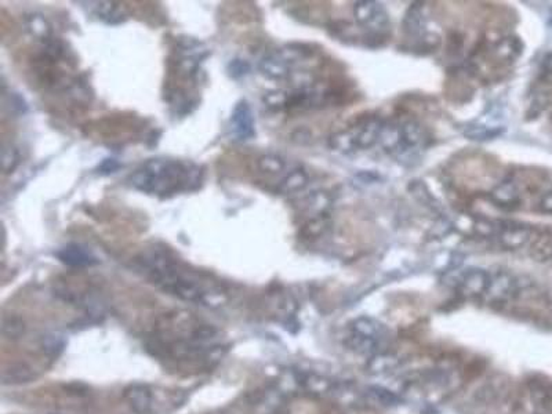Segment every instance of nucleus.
Segmentation results:
<instances>
[{"label":"nucleus","instance_id":"nucleus-1","mask_svg":"<svg viewBox=\"0 0 552 414\" xmlns=\"http://www.w3.org/2000/svg\"><path fill=\"white\" fill-rule=\"evenodd\" d=\"M200 169L176 159H150L130 176L131 186L149 195H174L199 187Z\"/></svg>","mask_w":552,"mask_h":414},{"label":"nucleus","instance_id":"nucleus-2","mask_svg":"<svg viewBox=\"0 0 552 414\" xmlns=\"http://www.w3.org/2000/svg\"><path fill=\"white\" fill-rule=\"evenodd\" d=\"M357 22L370 34L381 35L390 25V17L385 8L377 1H359L355 4Z\"/></svg>","mask_w":552,"mask_h":414},{"label":"nucleus","instance_id":"nucleus-3","mask_svg":"<svg viewBox=\"0 0 552 414\" xmlns=\"http://www.w3.org/2000/svg\"><path fill=\"white\" fill-rule=\"evenodd\" d=\"M231 126L233 136L239 141L252 140L256 136L255 116L246 101H239L231 115Z\"/></svg>","mask_w":552,"mask_h":414},{"label":"nucleus","instance_id":"nucleus-4","mask_svg":"<svg viewBox=\"0 0 552 414\" xmlns=\"http://www.w3.org/2000/svg\"><path fill=\"white\" fill-rule=\"evenodd\" d=\"M492 282V276L483 269H468L460 278L458 286L461 292L470 297H475L487 293Z\"/></svg>","mask_w":552,"mask_h":414},{"label":"nucleus","instance_id":"nucleus-5","mask_svg":"<svg viewBox=\"0 0 552 414\" xmlns=\"http://www.w3.org/2000/svg\"><path fill=\"white\" fill-rule=\"evenodd\" d=\"M61 263L67 264L70 266L75 268H83V266H91L98 264L97 257L87 250L86 247L80 245H68L63 249H60L56 254Z\"/></svg>","mask_w":552,"mask_h":414},{"label":"nucleus","instance_id":"nucleus-6","mask_svg":"<svg viewBox=\"0 0 552 414\" xmlns=\"http://www.w3.org/2000/svg\"><path fill=\"white\" fill-rule=\"evenodd\" d=\"M499 239L507 249H519L525 246L532 235V229L529 226L519 223H507L499 228Z\"/></svg>","mask_w":552,"mask_h":414},{"label":"nucleus","instance_id":"nucleus-7","mask_svg":"<svg viewBox=\"0 0 552 414\" xmlns=\"http://www.w3.org/2000/svg\"><path fill=\"white\" fill-rule=\"evenodd\" d=\"M124 398L137 414H147L152 406V394L147 385L134 384L124 391Z\"/></svg>","mask_w":552,"mask_h":414},{"label":"nucleus","instance_id":"nucleus-8","mask_svg":"<svg viewBox=\"0 0 552 414\" xmlns=\"http://www.w3.org/2000/svg\"><path fill=\"white\" fill-rule=\"evenodd\" d=\"M516 292V282L508 273H500L492 278L487 295L496 302H506Z\"/></svg>","mask_w":552,"mask_h":414},{"label":"nucleus","instance_id":"nucleus-9","mask_svg":"<svg viewBox=\"0 0 552 414\" xmlns=\"http://www.w3.org/2000/svg\"><path fill=\"white\" fill-rule=\"evenodd\" d=\"M401 366V358L390 352H377L370 356L368 362V373L371 375H387L397 370Z\"/></svg>","mask_w":552,"mask_h":414},{"label":"nucleus","instance_id":"nucleus-10","mask_svg":"<svg viewBox=\"0 0 552 414\" xmlns=\"http://www.w3.org/2000/svg\"><path fill=\"white\" fill-rule=\"evenodd\" d=\"M424 141V131L416 122H406L399 127V145L398 151L414 150Z\"/></svg>","mask_w":552,"mask_h":414},{"label":"nucleus","instance_id":"nucleus-11","mask_svg":"<svg viewBox=\"0 0 552 414\" xmlns=\"http://www.w3.org/2000/svg\"><path fill=\"white\" fill-rule=\"evenodd\" d=\"M351 332L358 333L361 336H365V337H368V339L381 341V339H384L385 333H387V329H385V326L381 322H378V321H376L373 318L361 316V318L355 319L351 323Z\"/></svg>","mask_w":552,"mask_h":414},{"label":"nucleus","instance_id":"nucleus-12","mask_svg":"<svg viewBox=\"0 0 552 414\" xmlns=\"http://www.w3.org/2000/svg\"><path fill=\"white\" fill-rule=\"evenodd\" d=\"M35 380L34 370L23 363L17 365H10L3 369L1 372V384L3 385H23V384H30Z\"/></svg>","mask_w":552,"mask_h":414},{"label":"nucleus","instance_id":"nucleus-13","mask_svg":"<svg viewBox=\"0 0 552 414\" xmlns=\"http://www.w3.org/2000/svg\"><path fill=\"white\" fill-rule=\"evenodd\" d=\"M368 399L381 408H394L401 403V398L391 389L380 385H371L366 391Z\"/></svg>","mask_w":552,"mask_h":414},{"label":"nucleus","instance_id":"nucleus-14","mask_svg":"<svg viewBox=\"0 0 552 414\" xmlns=\"http://www.w3.org/2000/svg\"><path fill=\"white\" fill-rule=\"evenodd\" d=\"M345 345L361 355H368L373 356L378 352V347H380V341L377 339H368L365 336H361L358 333L351 332L349 336L345 339Z\"/></svg>","mask_w":552,"mask_h":414},{"label":"nucleus","instance_id":"nucleus-15","mask_svg":"<svg viewBox=\"0 0 552 414\" xmlns=\"http://www.w3.org/2000/svg\"><path fill=\"white\" fill-rule=\"evenodd\" d=\"M530 392L534 402L543 408L552 406V384L547 380L534 378L530 382Z\"/></svg>","mask_w":552,"mask_h":414},{"label":"nucleus","instance_id":"nucleus-16","mask_svg":"<svg viewBox=\"0 0 552 414\" xmlns=\"http://www.w3.org/2000/svg\"><path fill=\"white\" fill-rule=\"evenodd\" d=\"M25 333V323L18 316H4L1 321V335L8 341L20 339Z\"/></svg>","mask_w":552,"mask_h":414},{"label":"nucleus","instance_id":"nucleus-17","mask_svg":"<svg viewBox=\"0 0 552 414\" xmlns=\"http://www.w3.org/2000/svg\"><path fill=\"white\" fill-rule=\"evenodd\" d=\"M40 345L49 356L58 358L65 348V339L58 335H46L41 337Z\"/></svg>","mask_w":552,"mask_h":414},{"label":"nucleus","instance_id":"nucleus-18","mask_svg":"<svg viewBox=\"0 0 552 414\" xmlns=\"http://www.w3.org/2000/svg\"><path fill=\"white\" fill-rule=\"evenodd\" d=\"M497 53L500 57H503L507 61H511L516 58L522 53V44L518 39L508 38L503 40L499 44Z\"/></svg>","mask_w":552,"mask_h":414},{"label":"nucleus","instance_id":"nucleus-19","mask_svg":"<svg viewBox=\"0 0 552 414\" xmlns=\"http://www.w3.org/2000/svg\"><path fill=\"white\" fill-rule=\"evenodd\" d=\"M424 27V21H423V15L421 11L417 6L410 7L405 20V31L409 32L410 35H416L418 32H421V28Z\"/></svg>","mask_w":552,"mask_h":414},{"label":"nucleus","instance_id":"nucleus-20","mask_svg":"<svg viewBox=\"0 0 552 414\" xmlns=\"http://www.w3.org/2000/svg\"><path fill=\"white\" fill-rule=\"evenodd\" d=\"M305 184H307L305 173H302L301 170H295L293 173H290L285 179V181L281 186V189L283 192H293V190H298V189L305 187Z\"/></svg>","mask_w":552,"mask_h":414},{"label":"nucleus","instance_id":"nucleus-21","mask_svg":"<svg viewBox=\"0 0 552 414\" xmlns=\"http://www.w3.org/2000/svg\"><path fill=\"white\" fill-rule=\"evenodd\" d=\"M305 387L315 392V394H325L328 392L331 388V382L329 378L323 376H318V375H311L304 380Z\"/></svg>","mask_w":552,"mask_h":414},{"label":"nucleus","instance_id":"nucleus-22","mask_svg":"<svg viewBox=\"0 0 552 414\" xmlns=\"http://www.w3.org/2000/svg\"><path fill=\"white\" fill-rule=\"evenodd\" d=\"M259 169L267 173H281L285 169V162L278 156H264L259 159Z\"/></svg>","mask_w":552,"mask_h":414},{"label":"nucleus","instance_id":"nucleus-23","mask_svg":"<svg viewBox=\"0 0 552 414\" xmlns=\"http://www.w3.org/2000/svg\"><path fill=\"white\" fill-rule=\"evenodd\" d=\"M117 169H119V163H117L115 159H107V160H104L103 164L98 167V170H100L103 174H110V173L116 172Z\"/></svg>","mask_w":552,"mask_h":414},{"label":"nucleus","instance_id":"nucleus-24","mask_svg":"<svg viewBox=\"0 0 552 414\" xmlns=\"http://www.w3.org/2000/svg\"><path fill=\"white\" fill-rule=\"evenodd\" d=\"M540 209H541V212L552 213V189L543 196L541 203H540Z\"/></svg>","mask_w":552,"mask_h":414},{"label":"nucleus","instance_id":"nucleus-25","mask_svg":"<svg viewBox=\"0 0 552 414\" xmlns=\"http://www.w3.org/2000/svg\"><path fill=\"white\" fill-rule=\"evenodd\" d=\"M544 67H546V70H547L548 74H552V54H550V56L546 58Z\"/></svg>","mask_w":552,"mask_h":414}]
</instances>
